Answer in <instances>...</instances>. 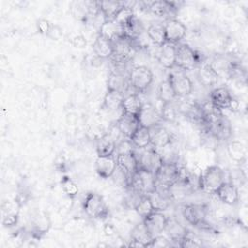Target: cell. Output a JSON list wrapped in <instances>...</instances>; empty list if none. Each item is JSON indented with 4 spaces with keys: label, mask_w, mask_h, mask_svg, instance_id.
I'll list each match as a JSON object with an SVG mask.
<instances>
[{
    "label": "cell",
    "mask_w": 248,
    "mask_h": 248,
    "mask_svg": "<svg viewBox=\"0 0 248 248\" xmlns=\"http://www.w3.org/2000/svg\"><path fill=\"white\" fill-rule=\"evenodd\" d=\"M225 182L224 170L216 165L204 169L199 177L200 189L206 194H215L217 189Z\"/></svg>",
    "instance_id": "obj_1"
},
{
    "label": "cell",
    "mask_w": 248,
    "mask_h": 248,
    "mask_svg": "<svg viewBox=\"0 0 248 248\" xmlns=\"http://www.w3.org/2000/svg\"><path fill=\"white\" fill-rule=\"evenodd\" d=\"M83 210L92 219L103 220L108 215V207L104 198L94 192H89L83 202Z\"/></svg>",
    "instance_id": "obj_2"
},
{
    "label": "cell",
    "mask_w": 248,
    "mask_h": 248,
    "mask_svg": "<svg viewBox=\"0 0 248 248\" xmlns=\"http://www.w3.org/2000/svg\"><path fill=\"white\" fill-rule=\"evenodd\" d=\"M180 167L172 161H164L158 170L155 172L156 187L169 189L174 184L179 177Z\"/></svg>",
    "instance_id": "obj_3"
},
{
    "label": "cell",
    "mask_w": 248,
    "mask_h": 248,
    "mask_svg": "<svg viewBox=\"0 0 248 248\" xmlns=\"http://www.w3.org/2000/svg\"><path fill=\"white\" fill-rule=\"evenodd\" d=\"M200 62L198 52L187 44L175 46V66L181 70H192Z\"/></svg>",
    "instance_id": "obj_4"
},
{
    "label": "cell",
    "mask_w": 248,
    "mask_h": 248,
    "mask_svg": "<svg viewBox=\"0 0 248 248\" xmlns=\"http://www.w3.org/2000/svg\"><path fill=\"white\" fill-rule=\"evenodd\" d=\"M153 73L151 70L143 65H138L131 69L129 73L130 85L137 92H144L152 83Z\"/></svg>",
    "instance_id": "obj_5"
},
{
    "label": "cell",
    "mask_w": 248,
    "mask_h": 248,
    "mask_svg": "<svg viewBox=\"0 0 248 248\" xmlns=\"http://www.w3.org/2000/svg\"><path fill=\"white\" fill-rule=\"evenodd\" d=\"M128 187H131L143 195H148L156 189L155 174L138 169V170L132 175L130 185Z\"/></svg>",
    "instance_id": "obj_6"
},
{
    "label": "cell",
    "mask_w": 248,
    "mask_h": 248,
    "mask_svg": "<svg viewBox=\"0 0 248 248\" xmlns=\"http://www.w3.org/2000/svg\"><path fill=\"white\" fill-rule=\"evenodd\" d=\"M112 54L110 56L112 62L116 65L125 64L132 57V52L135 49L131 39L122 36L112 41Z\"/></svg>",
    "instance_id": "obj_7"
},
{
    "label": "cell",
    "mask_w": 248,
    "mask_h": 248,
    "mask_svg": "<svg viewBox=\"0 0 248 248\" xmlns=\"http://www.w3.org/2000/svg\"><path fill=\"white\" fill-rule=\"evenodd\" d=\"M137 158L140 170H143L154 174L164 162L161 154L153 147L143 148V151L137 156Z\"/></svg>",
    "instance_id": "obj_8"
},
{
    "label": "cell",
    "mask_w": 248,
    "mask_h": 248,
    "mask_svg": "<svg viewBox=\"0 0 248 248\" xmlns=\"http://www.w3.org/2000/svg\"><path fill=\"white\" fill-rule=\"evenodd\" d=\"M168 80L176 97L184 98L192 93L193 83L189 77L182 71H174L170 73Z\"/></svg>",
    "instance_id": "obj_9"
},
{
    "label": "cell",
    "mask_w": 248,
    "mask_h": 248,
    "mask_svg": "<svg viewBox=\"0 0 248 248\" xmlns=\"http://www.w3.org/2000/svg\"><path fill=\"white\" fill-rule=\"evenodd\" d=\"M168 221L169 218L163 213V211L156 210H154L148 216L142 219V223L152 238L161 235L165 232Z\"/></svg>",
    "instance_id": "obj_10"
},
{
    "label": "cell",
    "mask_w": 248,
    "mask_h": 248,
    "mask_svg": "<svg viewBox=\"0 0 248 248\" xmlns=\"http://www.w3.org/2000/svg\"><path fill=\"white\" fill-rule=\"evenodd\" d=\"M210 101L221 110L236 109L238 103L234 100L227 87L220 86L213 89L210 93Z\"/></svg>",
    "instance_id": "obj_11"
},
{
    "label": "cell",
    "mask_w": 248,
    "mask_h": 248,
    "mask_svg": "<svg viewBox=\"0 0 248 248\" xmlns=\"http://www.w3.org/2000/svg\"><path fill=\"white\" fill-rule=\"evenodd\" d=\"M182 214L189 224L200 228L206 223L207 208L203 204L190 203L183 206Z\"/></svg>",
    "instance_id": "obj_12"
},
{
    "label": "cell",
    "mask_w": 248,
    "mask_h": 248,
    "mask_svg": "<svg viewBox=\"0 0 248 248\" xmlns=\"http://www.w3.org/2000/svg\"><path fill=\"white\" fill-rule=\"evenodd\" d=\"M138 119L140 126L148 129L160 125L162 121L160 111L150 103L142 104L141 109L138 115Z\"/></svg>",
    "instance_id": "obj_13"
},
{
    "label": "cell",
    "mask_w": 248,
    "mask_h": 248,
    "mask_svg": "<svg viewBox=\"0 0 248 248\" xmlns=\"http://www.w3.org/2000/svg\"><path fill=\"white\" fill-rule=\"evenodd\" d=\"M166 42L177 45L186 35L187 28L183 22L175 18H169L164 24Z\"/></svg>",
    "instance_id": "obj_14"
},
{
    "label": "cell",
    "mask_w": 248,
    "mask_h": 248,
    "mask_svg": "<svg viewBox=\"0 0 248 248\" xmlns=\"http://www.w3.org/2000/svg\"><path fill=\"white\" fill-rule=\"evenodd\" d=\"M217 198L227 205H235L239 201V192L237 187L232 183L225 181L215 192Z\"/></svg>",
    "instance_id": "obj_15"
},
{
    "label": "cell",
    "mask_w": 248,
    "mask_h": 248,
    "mask_svg": "<svg viewBox=\"0 0 248 248\" xmlns=\"http://www.w3.org/2000/svg\"><path fill=\"white\" fill-rule=\"evenodd\" d=\"M175 46L166 42L161 46H157V60L166 69H172L175 66Z\"/></svg>",
    "instance_id": "obj_16"
},
{
    "label": "cell",
    "mask_w": 248,
    "mask_h": 248,
    "mask_svg": "<svg viewBox=\"0 0 248 248\" xmlns=\"http://www.w3.org/2000/svg\"><path fill=\"white\" fill-rule=\"evenodd\" d=\"M116 126L123 137L130 139L140 125L138 116L122 112L116 121Z\"/></svg>",
    "instance_id": "obj_17"
},
{
    "label": "cell",
    "mask_w": 248,
    "mask_h": 248,
    "mask_svg": "<svg viewBox=\"0 0 248 248\" xmlns=\"http://www.w3.org/2000/svg\"><path fill=\"white\" fill-rule=\"evenodd\" d=\"M153 241L152 236L147 232L143 223H140L134 227L131 232V242L129 246L132 247H150Z\"/></svg>",
    "instance_id": "obj_18"
},
{
    "label": "cell",
    "mask_w": 248,
    "mask_h": 248,
    "mask_svg": "<svg viewBox=\"0 0 248 248\" xmlns=\"http://www.w3.org/2000/svg\"><path fill=\"white\" fill-rule=\"evenodd\" d=\"M117 168V161L114 155L98 156L95 162V169L99 176L103 178H109Z\"/></svg>",
    "instance_id": "obj_19"
},
{
    "label": "cell",
    "mask_w": 248,
    "mask_h": 248,
    "mask_svg": "<svg viewBox=\"0 0 248 248\" xmlns=\"http://www.w3.org/2000/svg\"><path fill=\"white\" fill-rule=\"evenodd\" d=\"M149 131H150V137H151L150 145L156 150L159 148H165L169 144H170L171 136L170 132L163 126L157 125L149 129Z\"/></svg>",
    "instance_id": "obj_20"
},
{
    "label": "cell",
    "mask_w": 248,
    "mask_h": 248,
    "mask_svg": "<svg viewBox=\"0 0 248 248\" xmlns=\"http://www.w3.org/2000/svg\"><path fill=\"white\" fill-rule=\"evenodd\" d=\"M130 85L129 76L127 77L121 72H111L108 79V90L119 92L124 95Z\"/></svg>",
    "instance_id": "obj_21"
},
{
    "label": "cell",
    "mask_w": 248,
    "mask_h": 248,
    "mask_svg": "<svg viewBox=\"0 0 248 248\" xmlns=\"http://www.w3.org/2000/svg\"><path fill=\"white\" fill-rule=\"evenodd\" d=\"M169 189H162L156 188L155 191L149 193L147 196L150 199L152 206L156 211H163L166 210L170 202V197L168 192Z\"/></svg>",
    "instance_id": "obj_22"
},
{
    "label": "cell",
    "mask_w": 248,
    "mask_h": 248,
    "mask_svg": "<svg viewBox=\"0 0 248 248\" xmlns=\"http://www.w3.org/2000/svg\"><path fill=\"white\" fill-rule=\"evenodd\" d=\"M179 6H177V2L161 0L150 2L148 10L157 16H167L175 14Z\"/></svg>",
    "instance_id": "obj_23"
},
{
    "label": "cell",
    "mask_w": 248,
    "mask_h": 248,
    "mask_svg": "<svg viewBox=\"0 0 248 248\" xmlns=\"http://www.w3.org/2000/svg\"><path fill=\"white\" fill-rule=\"evenodd\" d=\"M200 107L202 118L209 127L223 116L222 110L218 108L210 100L202 103L200 105Z\"/></svg>",
    "instance_id": "obj_24"
},
{
    "label": "cell",
    "mask_w": 248,
    "mask_h": 248,
    "mask_svg": "<svg viewBox=\"0 0 248 248\" xmlns=\"http://www.w3.org/2000/svg\"><path fill=\"white\" fill-rule=\"evenodd\" d=\"M209 133L216 140H228L232 135V126L230 121L223 115L217 122H215L209 127Z\"/></svg>",
    "instance_id": "obj_25"
},
{
    "label": "cell",
    "mask_w": 248,
    "mask_h": 248,
    "mask_svg": "<svg viewBox=\"0 0 248 248\" xmlns=\"http://www.w3.org/2000/svg\"><path fill=\"white\" fill-rule=\"evenodd\" d=\"M98 34L102 35L103 37L108 39L111 42L116 40L117 38L125 36L124 28L116 23L113 19L106 20L100 27Z\"/></svg>",
    "instance_id": "obj_26"
},
{
    "label": "cell",
    "mask_w": 248,
    "mask_h": 248,
    "mask_svg": "<svg viewBox=\"0 0 248 248\" xmlns=\"http://www.w3.org/2000/svg\"><path fill=\"white\" fill-rule=\"evenodd\" d=\"M198 79L205 87L213 86L217 83L219 75L211 64H203L198 70Z\"/></svg>",
    "instance_id": "obj_27"
},
{
    "label": "cell",
    "mask_w": 248,
    "mask_h": 248,
    "mask_svg": "<svg viewBox=\"0 0 248 248\" xmlns=\"http://www.w3.org/2000/svg\"><path fill=\"white\" fill-rule=\"evenodd\" d=\"M93 51L97 57L100 59L110 58L112 54V43L108 39L103 37L102 35H97L93 45Z\"/></svg>",
    "instance_id": "obj_28"
},
{
    "label": "cell",
    "mask_w": 248,
    "mask_h": 248,
    "mask_svg": "<svg viewBox=\"0 0 248 248\" xmlns=\"http://www.w3.org/2000/svg\"><path fill=\"white\" fill-rule=\"evenodd\" d=\"M117 166L122 168L132 178V175L138 170V158L135 154V151L125 154H118L116 155Z\"/></svg>",
    "instance_id": "obj_29"
},
{
    "label": "cell",
    "mask_w": 248,
    "mask_h": 248,
    "mask_svg": "<svg viewBox=\"0 0 248 248\" xmlns=\"http://www.w3.org/2000/svg\"><path fill=\"white\" fill-rule=\"evenodd\" d=\"M142 107V102L138 94L126 95L122 101L121 110L124 113L138 116Z\"/></svg>",
    "instance_id": "obj_30"
},
{
    "label": "cell",
    "mask_w": 248,
    "mask_h": 248,
    "mask_svg": "<svg viewBox=\"0 0 248 248\" xmlns=\"http://www.w3.org/2000/svg\"><path fill=\"white\" fill-rule=\"evenodd\" d=\"M115 148H116V142L108 134L102 136L97 140L96 152H97V155L100 157L114 155Z\"/></svg>",
    "instance_id": "obj_31"
},
{
    "label": "cell",
    "mask_w": 248,
    "mask_h": 248,
    "mask_svg": "<svg viewBox=\"0 0 248 248\" xmlns=\"http://www.w3.org/2000/svg\"><path fill=\"white\" fill-rule=\"evenodd\" d=\"M130 140L132 141L134 147H136V148L143 149V148L148 147L151 142L149 129L140 126L138 128V130L134 133V135L130 138Z\"/></svg>",
    "instance_id": "obj_32"
},
{
    "label": "cell",
    "mask_w": 248,
    "mask_h": 248,
    "mask_svg": "<svg viewBox=\"0 0 248 248\" xmlns=\"http://www.w3.org/2000/svg\"><path fill=\"white\" fill-rule=\"evenodd\" d=\"M227 152L232 161L240 164L246 158V147L243 143L237 140H232L227 145Z\"/></svg>",
    "instance_id": "obj_33"
},
{
    "label": "cell",
    "mask_w": 248,
    "mask_h": 248,
    "mask_svg": "<svg viewBox=\"0 0 248 248\" xmlns=\"http://www.w3.org/2000/svg\"><path fill=\"white\" fill-rule=\"evenodd\" d=\"M148 39L156 46H161L166 43V34L164 25L161 23H151L146 30Z\"/></svg>",
    "instance_id": "obj_34"
},
{
    "label": "cell",
    "mask_w": 248,
    "mask_h": 248,
    "mask_svg": "<svg viewBox=\"0 0 248 248\" xmlns=\"http://www.w3.org/2000/svg\"><path fill=\"white\" fill-rule=\"evenodd\" d=\"M97 6L100 11L104 14L107 20L113 19L118 11L124 6V2L119 1H99L97 2Z\"/></svg>",
    "instance_id": "obj_35"
},
{
    "label": "cell",
    "mask_w": 248,
    "mask_h": 248,
    "mask_svg": "<svg viewBox=\"0 0 248 248\" xmlns=\"http://www.w3.org/2000/svg\"><path fill=\"white\" fill-rule=\"evenodd\" d=\"M124 97L125 96L119 92L108 90L104 98V107L109 111L121 109V105Z\"/></svg>",
    "instance_id": "obj_36"
},
{
    "label": "cell",
    "mask_w": 248,
    "mask_h": 248,
    "mask_svg": "<svg viewBox=\"0 0 248 248\" xmlns=\"http://www.w3.org/2000/svg\"><path fill=\"white\" fill-rule=\"evenodd\" d=\"M135 16H136L134 14L133 8L131 6L126 5V3H124V6L115 15V16L113 17V20L124 28L132 21V19Z\"/></svg>",
    "instance_id": "obj_37"
},
{
    "label": "cell",
    "mask_w": 248,
    "mask_h": 248,
    "mask_svg": "<svg viewBox=\"0 0 248 248\" xmlns=\"http://www.w3.org/2000/svg\"><path fill=\"white\" fill-rule=\"evenodd\" d=\"M157 92H158V97L162 103H170L171 101H173V99L176 98L172 90V87L170 86L168 79L159 84Z\"/></svg>",
    "instance_id": "obj_38"
},
{
    "label": "cell",
    "mask_w": 248,
    "mask_h": 248,
    "mask_svg": "<svg viewBox=\"0 0 248 248\" xmlns=\"http://www.w3.org/2000/svg\"><path fill=\"white\" fill-rule=\"evenodd\" d=\"M136 212L138 213L139 216H140L142 219L148 216L151 212L154 211V208L152 206V203L150 202V199L147 195H143L140 202H138L136 208Z\"/></svg>",
    "instance_id": "obj_39"
},
{
    "label": "cell",
    "mask_w": 248,
    "mask_h": 248,
    "mask_svg": "<svg viewBox=\"0 0 248 248\" xmlns=\"http://www.w3.org/2000/svg\"><path fill=\"white\" fill-rule=\"evenodd\" d=\"M33 228H34L35 233H37L38 235H42L46 233L50 228L49 218L46 214H39L38 216H36L34 220Z\"/></svg>",
    "instance_id": "obj_40"
},
{
    "label": "cell",
    "mask_w": 248,
    "mask_h": 248,
    "mask_svg": "<svg viewBox=\"0 0 248 248\" xmlns=\"http://www.w3.org/2000/svg\"><path fill=\"white\" fill-rule=\"evenodd\" d=\"M126 190H127V193H126V196L124 197V204L127 208L135 210L138 202H140L143 194L136 191L131 187H127Z\"/></svg>",
    "instance_id": "obj_41"
},
{
    "label": "cell",
    "mask_w": 248,
    "mask_h": 248,
    "mask_svg": "<svg viewBox=\"0 0 248 248\" xmlns=\"http://www.w3.org/2000/svg\"><path fill=\"white\" fill-rule=\"evenodd\" d=\"M61 186H62L63 192L66 194V196H68L70 198L74 199L78 195V185L75 183V181H73L68 176H64L62 178Z\"/></svg>",
    "instance_id": "obj_42"
},
{
    "label": "cell",
    "mask_w": 248,
    "mask_h": 248,
    "mask_svg": "<svg viewBox=\"0 0 248 248\" xmlns=\"http://www.w3.org/2000/svg\"><path fill=\"white\" fill-rule=\"evenodd\" d=\"M162 120H166L169 122H173L176 118V110L174 107L170 103H163L162 108L160 110Z\"/></svg>",
    "instance_id": "obj_43"
},
{
    "label": "cell",
    "mask_w": 248,
    "mask_h": 248,
    "mask_svg": "<svg viewBox=\"0 0 248 248\" xmlns=\"http://www.w3.org/2000/svg\"><path fill=\"white\" fill-rule=\"evenodd\" d=\"M202 243L200 241V239L193 236L189 232H186V234L178 241V246L180 247H201Z\"/></svg>",
    "instance_id": "obj_44"
},
{
    "label": "cell",
    "mask_w": 248,
    "mask_h": 248,
    "mask_svg": "<svg viewBox=\"0 0 248 248\" xmlns=\"http://www.w3.org/2000/svg\"><path fill=\"white\" fill-rule=\"evenodd\" d=\"M133 151H134V145H133L132 141L130 140V139L124 140L120 141L118 144H116V148H115L116 155L130 153Z\"/></svg>",
    "instance_id": "obj_45"
},
{
    "label": "cell",
    "mask_w": 248,
    "mask_h": 248,
    "mask_svg": "<svg viewBox=\"0 0 248 248\" xmlns=\"http://www.w3.org/2000/svg\"><path fill=\"white\" fill-rule=\"evenodd\" d=\"M17 218L18 217H17L16 212H13V211L5 212L4 211L2 224L4 225V227H13L17 223Z\"/></svg>",
    "instance_id": "obj_46"
},
{
    "label": "cell",
    "mask_w": 248,
    "mask_h": 248,
    "mask_svg": "<svg viewBox=\"0 0 248 248\" xmlns=\"http://www.w3.org/2000/svg\"><path fill=\"white\" fill-rule=\"evenodd\" d=\"M37 28L38 31L43 34V35H48L50 29H51V25L49 23L48 20L46 19H40L37 23Z\"/></svg>",
    "instance_id": "obj_47"
},
{
    "label": "cell",
    "mask_w": 248,
    "mask_h": 248,
    "mask_svg": "<svg viewBox=\"0 0 248 248\" xmlns=\"http://www.w3.org/2000/svg\"><path fill=\"white\" fill-rule=\"evenodd\" d=\"M72 44L75 47L78 48H83L84 46H86L87 45V41L85 39V37L81 34L79 35H76L73 39H72Z\"/></svg>",
    "instance_id": "obj_48"
},
{
    "label": "cell",
    "mask_w": 248,
    "mask_h": 248,
    "mask_svg": "<svg viewBox=\"0 0 248 248\" xmlns=\"http://www.w3.org/2000/svg\"><path fill=\"white\" fill-rule=\"evenodd\" d=\"M104 232L108 236H111L114 233V229L110 224H106L104 227Z\"/></svg>",
    "instance_id": "obj_49"
}]
</instances>
